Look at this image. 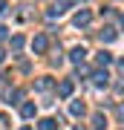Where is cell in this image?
Masks as SVG:
<instances>
[{
	"mask_svg": "<svg viewBox=\"0 0 124 130\" xmlns=\"http://www.w3.org/2000/svg\"><path fill=\"white\" fill-rule=\"evenodd\" d=\"M90 20H92V14H90L87 9H81V12H78V14L72 18V23H75V26H87Z\"/></svg>",
	"mask_w": 124,
	"mask_h": 130,
	"instance_id": "obj_1",
	"label": "cell"
},
{
	"mask_svg": "<svg viewBox=\"0 0 124 130\" xmlns=\"http://www.w3.org/2000/svg\"><path fill=\"white\" fill-rule=\"evenodd\" d=\"M46 46H49V41H46V35H38L35 41H32V49L41 55V52H46Z\"/></svg>",
	"mask_w": 124,
	"mask_h": 130,
	"instance_id": "obj_2",
	"label": "cell"
},
{
	"mask_svg": "<svg viewBox=\"0 0 124 130\" xmlns=\"http://www.w3.org/2000/svg\"><path fill=\"white\" fill-rule=\"evenodd\" d=\"M58 95H61V98H69V95H72V81H61Z\"/></svg>",
	"mask_w": 124,
	"mask_h": 130,
	"instance_id": "obj_3",
	"label": "cell"
},
{
	"mask_svg": "<svg viewBox=\"0 0 124 130\" xmlns=\"http://www.w3.org/2000/svg\"><path fill=\"white\" fill-rule=\"evenodd\" d=\"M35 113H38V107H35V104H23V107H20V116H23V119H32Z\"/></svg>",
	"mask_w": 124,
	"mask_h": 130,
	"instance_id": "obj_4",
	"label": "cell"
},
{
	"mask_svg": "<svg viewBox=\"0 0 124 130\" xmlns=\"http://www.w3.org/2000/svg\"><path fill=\"white\" fill-rule=\"evenodd\" d=\"M107 78H110L107 72H95L92 75V84H95V87H107Z\"/></svg>",
	"mask_w": 124,
	"mask_h": 130,
	"instance_id": "obj_5",
	"label": "cell"
},
{
	"mask_svg": "<svg viewBox=\"0 0 124 130\" xmlns=\"http://www.w3.org/2000/svg\"><path fill=\"white\" fill-rule=\"evenodd\" d=\"M84 55H87V49H84V46H75V49H72V64H81Z\"/></svg>",
	"mask_w": 124,
	"mask_h": 130,
	"instance_id": "obj_6",
	"label": "cell"
},
{
	"mask_svg": "<svg viewBox=\"0 0 124 130\" xmlns=\"http://www.w3.org/2000/svg\"><path fill=\"white\" fill-rule=\"evenodd\" d=\"M69 113H72V116H84V101H72Z\"/></svg>",
	"mask_w": 124,
	"mask_h": 130,
	"instance_id": "obj_7",
	"label": "cell"
},
{
	"mask_svg": "<svg viewBox=\"0 0 124 130\" xmlns=\"http://www.w3.org/2000/svg\"><path fill=\"white\" fill-rule=\"evenodd\" d=\"M95 61H98V64L104 67V64H110V61H113V55H110V52H104V49H101V52H98V58H95Z\"/></svg>",
	"mask_w": 124,
	"mask_h": 130,
	"instance_id": "obj_8",
	"label": "cell"
},
{
	"mask_svg": "<svg viewBox=\"0 0 124 130\" xmlns=\"http://www.w3.org/2000/svg\"><path fill=\"white\" fill-rule=\"evenodd\" d=\"M104 124H107V121H104L101 113H98V116H92V127H95V130H104Z\"/></svg>",
	"mask_w": 124,
	"mask_h": 130,
	"instance_id": "obj_9",
	"label": "cell"
},
{
	"mask_svg": "<svg viewBox=\"0 0 124 130\" xmlns=\"http://www.w3.org/2000/svg\"><path fill=\"white\" fill-rule=\"evenodd\" d=\"M38 127H41V130H55V119H43Z\"/></svg>",
	"mask_w": 124,
	"mask_h": 130,
	"instance_id": "obj_10",
	"label": "cell"
},
{
	"mask_svg": "<svg viewBox=\"0 0 124 130\" xmlns=\"http://www.w3.org/2000/svg\"><path fill=\"white\" fill-rule=\"evenodd\" d=\"M20 46H23V38H20V35H14V38H12V52H17Z\"/></svg>",
	"mask_w": 124,
	"mask_h": 130,
	"instance_id": "obj_11",
	"label": "cell"
},
{
	"mask_svg": "<svg viewBox=\"0 0 124 130\" xmlns=\"http://www.w3.org/2000/svg\"><path fill=\"white\" fill-rule=\"evenodd\" d=\"M101 41H115V32H113V29H104V32H101Z\"/></svg>",
	"mask_w": 124,
	"mask_h": 130,
	"instance_id": "obj_12",
	"label": "cell"
},
{
	"mask_svg": "<svg viewBox=\"0 0 124 130\" xmlns=\"http://www.w3.org/2000/svg\"><path fill=\"white\" fill-rule=\"evenodd\" d=\"M38 90H52V81L49 78H41V81H38Z\"/></svg>",
	"mask_w": 124,
	"mask_h": 130,
	"instance_id": "obj_13",
	"label": "cell"
},
{
	"mask_svg": "<svg viewBox=\"0 0 124 130\" xmlns=\"http://www.w3.org/2000/svg\"><path fill=\"white\" fill-rule=\"evenodd\" d=\"M115 113H118V119L124 121V104H118V110H115Z\"/></svg>",
	"mask_w": 124,
	"mask_h": 130,
	"instance_id": "obj_14",
	"label": "cell"
},
{
	"mask_svg": "<svg viewBox=\"0 0 124 130\" xmlns=\"http://www.w3.org/2000/svg\"><path fill=\"white\" fill-rule=\"evenodd\" d=\"M3 38H6V29H3V26H0V41H3Z\"/></svg>",
	"mask_w": 124,
	"mask_h": 130,
	"instance_id": "obj_15",
	"label": "cell"
},
{
	"mask_svg": "<svg viewBox=\"0 0 124 130\" xmlns=\"http://www.w3.org/2000/svg\"><path fill=\"white\" fill-rule=\"evenodd\" d=\"M6 12V3H3V0H0V14H3Z\"/></svg>",
	"mask_w": 124,
	"mask_h": 130,
	"instance_id": "obj_16",
	"label": "cell"
},
{
	"mask_svg": "<svg viewBox=\"0 0 124 130\" xmlns=\"http://www.w3.org/2000/svg\"><path fill=\"white\" fill-rule=\"evenodd\" d=\"M118 67H121V70H124V61H121V64H118Z\"/></svg>",
	"mask_w": 124,
	"mask_h": 130,
	"instance_id": "obj_17",
	"label": "cell"
},
{
	"mask_svg": "<svg viewBox=\"0 0 124 130\" xmlns=\"http://www.w3.org/2000/svg\"><path fill=\"white\" fill-rule=\"evenodd\" d=\"M20 130H29V127H20Z\"/></svg>",
	"mask_w": 124,
	"mask_h": 130,
	"instance_id": "obj_18",
	"label": "cell"
},
{
	"mask_svg": "<svg viewBox=\"0 0 124 130\" xmlns=\"http://www.w3.org/2000/svg\"><path fill=\"white\" fill-rule=\"evenodd\" d=\"M75 130H84V127H75Z\"/></svg>",
	"mask_w": 124,
	"mask_h": 130,
	"instance_id": "obj_19",
	"label": "cell"
},
{
	"mask_svg": "<svg viewBox=\"0 0 124 130\" xmlns=\"http://www.w3.org/2000/svg\"><path fill=\"white\" fill-rule=\"evenodd\" d=\"M121 26H124V18H121Z\"/></svg>",
	"mask_w": 124,
	"mask_h": 130,
	"instance_id": "obj_20",
	"label": "cell"
}]
</instances>
